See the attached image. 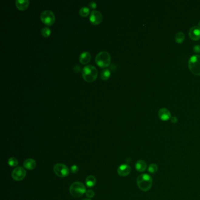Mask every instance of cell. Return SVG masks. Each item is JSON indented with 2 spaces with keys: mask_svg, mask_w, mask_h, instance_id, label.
I'll list each match as a JSON object with an SVG mask.
<instances>
[{
  "mask_svg": "<svg viewBox=\"0 0 200 200\" xmlns=\"http://www.w3.org/2000/svg\"><path fill=\"white\" fill-rule=\"evenodd\" d=\"M137 184L140 190L143 192H147L152 187L153 179L148 174H141L137 178Z\"/></svg>",
  "mask_w": 200,
  "mask_h": 200,
  "instance_id": "1",
  "label": "cell"
},
{
  "mask_svg": "<svg viewBox=\"0 0 200 200\" xmlns=\"http://www.w3.org/2000/svg\"><path fill=\"white\" fill-rule=\"evenodd\" d=\"M82 73L83 78L86 81L91 82L96 80L98 75V71L95 66L88 65L83 68Z\"/></svg>",
  "mask_w": 200,
  "mask_h": 200,
  "instance_id": "2",
  "label": "cell"
},
{
  "mask_svg": "<svg viewBox=\"0 0 200 200\" xmlns=\"http://www.w3.org/2000/svg\"><path fill=\"white\" fill-rule=\"evenodd\" d=\"M96 64L101 68L109 66L111 62L110 55L106 51H101L98 53L95 58Z\"/></svg>",
  "mask_w": 200,
  "mask_h": 200,
  "instance_id": "3",
  "label": "cell"
},
{
  "mask_svg": "<svg viewBox=\"0 0 200 200\" xmlns=\"http://www.w3.org/2000/svg\"><path fill=\"white\" fill-rule=\"evenodd\" d=\"M70 194L76 198H79L86 193V187L81 182L76 181L72 183L69 188Z\"/></svg>",
  "mask_w": 200,
  "mask_h": 200,
  "instance_id": "4",
  "label": "cell"
},
{
  "mask_svg": "<svg viewBox=\"0 0 200 200\" xmlns=\"http://www.w3.org/2000/svg\"><path fill=\"white\" fill-rule=\"evenodd\" d=\"M188 67L193 74L200 76V55L192 56L188 61Z\"/></svg>",
  "mask_w": 200,
  "mask_h": 200,
  "instance_id": "5",
  "label": "cell"
},
{
  "mask_svg": "<svg viewBox=\"0 0 200 200\" xmlns=\"http://www.w3.org/2000/svg\"><path fill=\"white\" fill-rule=\"evenodd\" d=\"M41 19L46 25H52L55 21V16L51 10H45L41 14Z\"/></svg>",
  "mask_w": 200,
  "mask_h": 200,
  "instance_id": "6",
  "label": "cell"
},
{
  "mask_svg": "<svg viewBox=\"0 0 200 200\" xmlns=\"http://www.w3.org/2000/svg\"><path fill=\"white\" fill-rule=\"evenodd\" d=\"M54 173L59 177H67L69 174V169L63 164L58 163L53 167Z\"/></svg>",
  "mask_w": 200,
  "mask_h": 200,
  "instance_id": "7",
  "label": "cell"
},
{
  "mask_svg": "<svg viewBox=\"0 0 200 200\" xmlns=\"http://www.w3.org/2000/svg\"><path fill=\"white\" fill-rule=\"evenodd\" d=\"M26 174V170L23 167H17L12 171V177L14 180L20 181L25 178Z\"/></svg>",
  "mask_w": 200,
  "mask_h": 200,
  "instance_id": "8",
  "label": "cell"
},
{
  "mask_svg": "<svg viewBox=\"0 0 200 200\" xmlns=\"http://www.w3.org/2000/svg\"><path fill=\"white\" fill-rule=\"evenodd\" d=\"M89 19H90V21L93 24L97 25V24H99L102 21L103 16L100 12H99L98 11L93 10L92 11V12L90 15Z\"/></svg>",
  "mask_w": 200,
  "mask_h": 200,
  "instance_id": "9",
  "label": "cell"
},
{
  "mask_svg": "<svg viewBox=\"0 0 200 200\" xmlns=\"http://www.w3.org/2000/svg\"><path fill=\"white\" fill-rule=\"evenodd\" d=\"M189 36L194 41H198L200 39V28L198 26H192L189 31Z\"/></svg>",
  "mask_w": 200,
  "mask_h": 200,
  "instance_id": "10",
  "label": "cell"
},
{
  "mask_svg": "<svg viewBox=\"0 0 200 200\" xmlns=\"http://www.w3.org/2000/svg\"><path fill=\"white\" fill-rule=\"evenodd\" d=\"M158 115L159 118L163 121H167L171 118L170 112L166 108H161L158 110Z\"/></svg>",
  "mask_w": 200,
  "mask_h": 200,
  "instance_id": "11",
  "label": "cell"
},
{
  "mask_svg": "<svg viewBox=\"0 0 200 200\" xmlns=\"http://www.w3.org/2000/svg\"><path fill=\"white\" fill-rule=\"evenodd\" d=\"M131 166L128 164H122L117 168V173L121 177H126L131 173Z\"/></svg>",
  "mask_w": 200,
  "mask_h": 200,
  "instance_id": "12",
  "label": "cell"
},
{
  "mask_svg": "<svg viewBox=\"0 0 200 200\" xmlns=\"http://www.w3.org/2000/svg\"><path fill=\"white\" fill-rule=\"evenodd\" d=\"M16 7L19 10H25L29 4V0H17L15 1Z\"/></svg>",
  "mask_w": 200,
  "mask_h": 200,
  "instance_id": "13",
  "label": "cell"
},
{
  "mask_svg": "<svg viewBox=\"0 0 200 200\" xmlns=\"http://www.w3.org/2000/svg\"><path fill=\"white\" fill-rule=\"evenodd\" d=\"M36 165L35 160L32 158H28L24 162V167L28 170H32L34 169Z\"/></svg>",
  "mask_w": 200,
  "mask_h": 200,
  "instance_id": "14",
  "label": "cell"
},
{
  "mask_svg": "<svg viewBox=\"0 0 200 200\" xmlns=\"http://www.w3.org/2000/svg\"><path fill=\"white\" fill-rule=\"evenodd\" d=\"M146 168H147V163L144 160H140L136 162V169L140 173L145 171Z\"/></svg>",
  "mask_w": 200,
  "mask_h": 200,
  "instance_id": "15",
  "label": "cell"
},
{
  "mask_svg": "<svg viewBox=\"0 0 200 200\" xmlns=\"http://www.w3.org/2000/svg\"><path fill=\"white\" fill-rule=\"evenodd\" d=\"M90 59H91V55L90 53L86 51L82 52L79 56V60L80 63L82 64L87 63L90 61Z\"/></svg>",
  "mask_w": 200,
  "mask_h": 200,
  "instance_id": "16",
  "label": "cell"
},
{
  "mask_svg": "<svg viewBox=\"0 0 200 200\" xmlns=\"http://www.w3.org/2000/svg\"><path fill=\"white\" fill-rule=\"evenodd\" d=\"M86 184L88 187H93L96 183V178L93 175H89L86 178Z\"/></svg>",
  "mask_w": 200,
  "mask_h": 200,
  "instance_id": "17",
  "label": "cell"
},
{
  "mask_svg": "<svg viewBox=\"0 0 200 200\" xmlns=\"http://www.w3.org/2000/svg\"><path fill=\"white\" fill-rule=\"evenodd\" d=\"M110 75H111V73L108 69H104L101 70V72L100 73V78L103 80H107L110 78Z\"/></svg>",
  "mask_w": 200,
  "mask_h": 200,
  "instance_id": "18",
  "label": "cell"
},
{
  "mask_svg": "<svg viewBox=\"0 0 200 200\" xmlns=\"http://www.w3.org/2000/svg\"><path fill=\"white\" fill-rule=\"evenodd\" d=\"M184 39H185L184 34L182 32H179L175 35V41L176 42H177L178 44H181L184 41Z\"/></svg>",
  "mask_w": 200,
  "mask_h": 200,
  "instance_id": "19",
  "label": "cell"
},
{
  "mask_svg": "<svg viewBox=\"0 0 200 200\" xmlns=\"http://www.w3.org/2000/svg\"><path fill=\"white\" fill-rule=\"evenodd\" d=\"M90 12L89 8L87 7H83L79 10V14L82 17H86Z\"/></svg>",
  "mask_w": 200,
  "mask_h": 200,
  "instance_id": "20",
  "label": "cell"
},
{
  "mask_svg": "<svg viewBox=\"0 0 200 200\" xmlns=\"http://www.w3.org/2000/svg\"><path fill=\"white\" fill-rule=\"evenodd\" d=\"M8 163V165H10L11 167H16L18 164V161L17 159L14 157H12L9 158Z\"/></svg>",
  "mask_w": 200,
  "mask_h": 200,
  "instance_id": "21",
  "label": "cell"
},
{
  "mask_svg": "<svg viewBox=\"0 0 200 200\" xmlns=\"http://www.w3.org/2000/svg\"><path fill=\"white\" fill-rule=\"evenodd\" d=\"M51 32V30L49 28L45 26L41 29V34L44 36V37L49 36Z\"/></svg>",
  "mask_w": 200,
  "mask_h": 200,
  "instance_id": "22",
  "label": "cell"
},
{
  "mask_svg": "<svg viewBox=\"0 0 200 200\" xmlns=\"http://www.w3.org/2000/svg\"><path fill=\"white\" fill-rule=\"evenodd\" d=\"M158 171V166L156 164H151L148 166V171L151 174H154Z\"/></svg>",
  "mask_w": 200,
  "mask_h": 200,
  "instance_id": "23",
  "label": "cell"
},
{
  "mask_svg": "<svg viewBox=\"0 0 200 200\" xmlns=\"http://www.w3.org/2000/svg\"><path fill=\"white\" fill-rule=\"evenodd\" d=\"M86 195L89 198H93L95 196V192L92 190H88L86 192Z\"/></svg>",
  "mask_w": 200,
  "mask_h": 200,
  "instance_id": "24",
  "label": "cell"
},
{
  "mask_svg": "<svg viewBox=\"0 0 200 200\" xmlns=\"http://www.w3.org/2000/svg\"><path fill=\"white\" fill-rule=\"evenodd\" d=\"M79 168L77 165H73L70 168V172L73 174H76L78 172Z\"/></svg>",
  "mask_w": 200,
  "mask_h": 200,
  "instance_id": "25",
  "label": "cell"
},
{
  "mask_svg": "<svg viewBox=\"0 0 200 200\" xmlns=\"http://www.w3.org/2000/svg\"><path fill=\"white\" fill-rule=\"evenodd\" d=\"M89 6L90 8L92 9H95L96 8V6H97V4H96V2H94V1H90L89 3Z\"/></svg>",
  "mask_w": 200,
  "mask_h": 200,
  "instance_id": "26",
  "label": "cell"
},
{
  "mask_svg": "<svg viewBox=\"0 0 200 200\" xmlns=\"http://www.w3.org/2000/svg\"><path fill=\"white\" fill-rule=\"evenodd\" d=\"M194 51L196 53H200V45H197L194 46Z\"/></svg>",
  "mask_w": 200,
  "mask_h": 200,
  "instance_id": "27",
  "label": "cell"
},
{
  "mask_svg": "<svg viewBox=\"0 0 200 200\" xmlns=\"http://www.w3.org/2000/svg\"><path fill=\"white\" fill-rule=\"evenodd\" d=\"M80 67L79 66V65H76L75 66H74L73 67V70H74V71L75 72H80Z\"/></svg>",
  "mask_w": 200,
  "mask_h": 200,
  "instance_id": "28",
  "label": "cell"
},
{
  "mask_svg": "<svg viewBox=\"0 0 200 200\" xmlns=\"http://www.w3.org/2000/svg\"><path fill=\"white\" fill-rule=\"evenodd\" d=\"M171 121L172 123H177V121H178V119L176 117L173 116V117H172L171 118Z\"/></svg>",
  "mask_w": 200,
  "mask_h": 200,
  "instance_id": "29",
  "label": "cell"
},
{
  "mask_svg": "<svg viewBox=\"0 0 200 200\" xmlns=\"http://www.w3.org/2000/svg\"><path fill=\"white\" fill-rule=\"evenodd\" d=\"M198 27H200V21L199 22H198Z\"/></svg>",
  "mask_w": 200,
  "mask_h": 200,
  "instance_id": "30",
  "label": "cell"
},
{
  "mask_svg": "<svg viewBox=\"0 0 200 200\" xmlns=\"http://www.w3.org/2000/svg\"><path fill=\"white\" fill-rule=\"evenodd\" d=\"M90 200V199H87V198H85V199H83V200Z\"/></svg>",
  "mask_w": 200,
  "mask_h": 200,
  "instance_id": "31",
  "label": "cell"
}]
</instances>
